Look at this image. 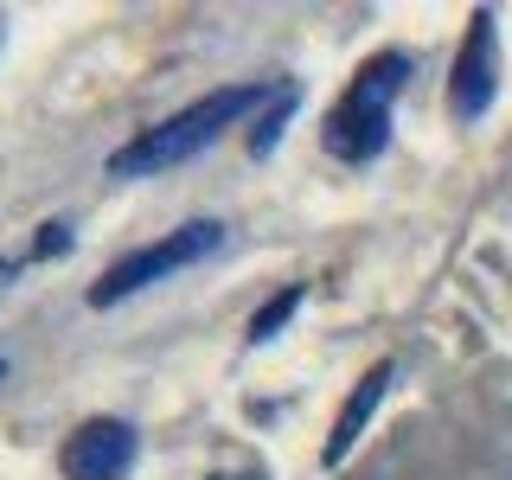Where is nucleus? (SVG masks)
<instances>
[{
  "instance_id": "nucleus-6",
  "label": "nucleus",
  "mask_w": 512,
  "mask_h": 480,
  "mask_svg": "<svg viewBox=\"0 0 512 480\" xmlns=\"http://www.w3.org/2000/svg\"><path fill=\"white\" fill-rule=\"evenodd\" d=\"M391 378H397V365L391 359H378L372 372H365L359 384H352V397L340 404V423H333V436H327V448H320V461L327 468H340V461L359 448V436H365V423H372V410L384 404V391H391Z\"/></svg>"
},
{
  "instance_id": "nucleus-2",
  "label": "nucleus",
  "mask_w": 512,
  "mask_h": 480,
  "mask_svg": "<svg viewBox=\"0 0 512 480\" xmlns=\"http://www.w3.org/2000/svg\"><path fill=\"white\" fill-rule=\"evenodd\" d=\"M404 71H410L404 52H378L352 77V90L327 109V122H320V141H327L333 160L372 167L384 154V141H391V103H397V90H404Z\"/></svg>"
},
{
  "instance_id": "nucleus-1",
  "label": "nucleus",
  "mask_w": 512,
  "mask_h": 480,
  "mask_svg": "<svg viewBox=\"0 0 512 480\" xmlns=\"http://www.w3.org/2000/svg\"><path fill=\"white\" fill-rule=\"evenodd\" d=\"M256 103H269V84H224L199 103H186L180 116H167L160 128H141L128 148L109 154V180H148L160 167H180V160L205 154L231 122H244Z\"/></svg>"
},
{
  "instance_id": "nucleus-5",
  "label": "nucleus",
  "mask_w": 512,
  "mask_h": 480,
  "mask_svg": "<svg viewBox=\"0 0 512 480\" xmlns=\"http://www.w3.org/2000/svg\"><path fill=\"white\" fill-rule=\"evenodd\" d=\"M135 468V429L116 416H96L64 442V480H122Z\"/></svg>"
},
{
  "instance_id": "nucleus-11",
  "label": "nucleus",
  "mask_w": 512,
  "mask_h": 480,
  "mask_svg": "<svg viewBox=\"0 0 512 480\" xmlns=\"http://www.w3.org/2000/svg\"><path fill=\"white\" fill-rule=\"evenodd\" d=\"M0 378H7V359H0Z\"/></svg>"
},
{
  "instance_id": "nucleus-3",
  "label": "nucleus",
  "mask_w": 512,
  "mask_h": 480,
  "mask_svg": "<svg viewBox=\"0 0 512 480\" xmlns=\"http://www.w3.org/2000/svg\"><path fill=\"white\" fill-rule=\"evenodd\" d=\"M218 244H224V224L192 218V224H180V231H167L160 244L122 256V263H109L103 276L90 282V308H116V301L141 295L148 282H167L173 269H192V263H205V256H218Z\"/></svg>"
},
{
  "instance_id": "nucleus-10",
  "label": "nucleus",
  "mask_w": 512,
  "mask_h": 480,
  "mask_svg": "<svg viewBox=\"0 0 512 480\" xmlns=\"http://www.w3.org/2000/svg\"><path fill=\"white\" fill-rule=\"evenodd\" d=\"M20 263H32V256H0V295H7L13 276H20Z\"/></svg>"
},
{
  "instance_id": "nucleus-9",
  "label": "nucleus",
  "mask_w": 512,
  "mask_h": 480,
  "mask_svg": "<svg viewBox=\"0 0 512 480\" xmlns=\"http://www.w3.org/2000/svg\"><path fill=\"white\" fill-rule=\"evenodd\" d=\"M58 250H71V224H39V244H32L26 256H32V263H45V256H58Z\"/></svg>"
},
{
  "instance_id": "nucleus-8",
  "label": "nucleus",
  "mask_w": 512,
  "mask_h": 480,
  "mask_svg": "<svg viewBox=\"0 0 512 480\" xmlns=\"http://www.w3.org/2000/svg\"><path fill=\"white\" fill-rule=\"evenodd\" d=\"M288 109H295V84H282V96H276V116H263V128L250 135V154H256V160H263V154L282 141V122H288Z\"/></svg>"
},
{
  "instance_id": "nucleus-4",
  "label": "nucleus",
  "mask_w": 512,
  "mask_h": 480,
  "mask_svg": "<svg viewBox=\"0 0 512 480\" xmlns=\"http://www.w3.org/2000/svg\"><path fill=\"white\" fill-rule=\"evenodd\" d=\"M493 90H500V32H493V13H474L461 58H455V77H448V116L480 122L493 109Z\"/></svg>"
},
{
  "instance_id": "nucleus-7",
  "label": "nucleus",
  "mask_w": 512,
  "mask_h": 480,
  "mask_svg": "<svg viewBox=\"0 0 512 480\" xmlns=\"http://www.w3.org/2000/svg\"><path fill=\"white\" fill-rule=\"evenodd\" d=\"M295 308H301V282H288L276 301H263V308H256V320H250L244 340H250V346H269V340H276V333L288 327V314H295Z\"/></svg>"
}]
</instances>
